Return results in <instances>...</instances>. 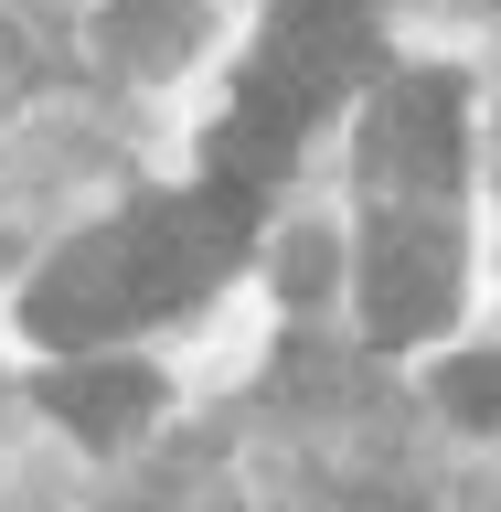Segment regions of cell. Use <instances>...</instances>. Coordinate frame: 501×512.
<instances>
[{
  "instance_id": "cell-1",
  "label": "cell",
  "mask_w": 501,
  "mask_h": 512,
  "mask_svg": "<svg viewBox=\"0 0 501 512\" xmlns=\"http://www.w3.org/2000/svg\"><path fill=\"white\" fill-rule=\"evenodd\" d=\"M363 64H374V22H363V0H278L267 54L246 64V107H235V118H256L267 139L299 150V128H310L320 107L363 75Z\"/></svg>"
},
{
  "instance_id": "cell-3",
  "label": "cell",
  "mask_w": 501,
  "mask_h": 512,
  "mask_svg": "<svg viewBox=\"0 0 501 512\" xmlns=\"http://www.w3.org/2000/svg\"><path fill=\"white\" fill-rule=\"evenodd\" d=\"M448 310H459V235L438 214H374V235H363V331L395 352V342H427Z\"/></svg>"
},
{
  "instance_id": "cell-7",
  "label": "cell",
  "mask_w": 501,
  "mask_h": 512,
  "mask_svg": "<svg viewBox=\"0 0 501 512\" xmlns=\"http://www.w3.org/2000/svg\"><path fill=\"white\" fill-rule=\"evenodd\" d=\"M107 43H118L128 64H182L192 43H203V11H192V0H118V11H107Z\"/></svg>"
},
{
  "instance_id": "cell-6",
  "label": "cell",
  "mask_w": 501,
  "mask_h": 512,
  "mask_svg": "<svg viewBox=\"0 0 501 512\" xmlns=\"http://www.w3.org/2000/svg\"><path fill=\"white\" fill-rule=\"evenodd\" d=\"M43 406H54L86 448H118V438L150 427L160 374H150V363H54V374H43Z\"/></svg>"
},
{
  "instance_id": "cell-8",
  "label": "cell",
  "mask_w": 501,
  "mask_h": 512,
  "mask_svg": "<svg viewBox=\"0 0 501 512\" xmlns=\"http://www.w3.org/2000/svg\"><path fill=\"white\" fill-rule=\"evenodd\" d=\"M203 160H214V192H246V203H256V192H267V182L288 171V139H267L256 118H224Z\"/></svg>"
},
{
  "instance_id": "cell-5",
  "label": "cell",
  "mask_w": 501,
  "mask_h": 512,
  "mask_svg": "<svg viewBox=\"0 0 501 512\" xmlns=\"http://www.w3.org/2000/svg\"><path fill=\"white\" fill-rule=\"evenodd\" d=\"M22 320H32V342H107V331H128V320H139V288H128L118 224L75 235V246H64L43 278H32Z\"/></svg>"
},
{
  "instance_id": "cell-4",
  "label": "cell",
  "mask_w": 501,
  "mask_h": 512,
  "mask_svg": "<svg viewBox=\"0 0 501 512\" xmlns=\"http://www.w3.org/2000/svg\"><path fill=\"white\" fill-rule=\"evenodd\" d=\"M363 171L374 192H427L459 182V75H395L363 118Z\"/></svg>"
},
{
  "instance_id": "cell-9",
  "label": "cell",
  "mask_w": 501,
  "mask_h": 512,
  "mask_svg": "<svg viewBox=\"0 0 501 512\" xmlns=\"http://www.w3.org/2000/svg\"><path fill=\"white\" fill-rule=\"evenodd\" d=\"M438 406L459 416V427H501V352H459V363H438Z\"/></svg>"
},
{
  "instance_id": "cell-2",
  "label": "cell",
  "mask_w": 501,
  "mask_h": 512,
  "mask_svg": "<svg viewBox=\"0 0 501 512\" xmlns=\"http://www.w3.org/2000/svg\"><path fill=\"white\" fill-rule=\"evenodd\" d=\"M246 224H256V203L246 192H171V203H139V214L118 224V246H128V288H139V320H160V310H192L203 288L246 256Z\"/></svg>"
},
{
  "instance_id": "cell-10",
  "label": "cell",
  "mask_w": 501,
  "mask_h": 512,
  "mask_svg": "<svg viewBox=\"0 0 501 512\" xmlns=\"http://www.w3.org/2000/svg\"><path fill=\"white\" fill-rule=\"evenodd\" d=\"M278 278H288V299H310V288L331 278V235H299V246H288V267H278Z\"/></svg>"
}]
</instances>
